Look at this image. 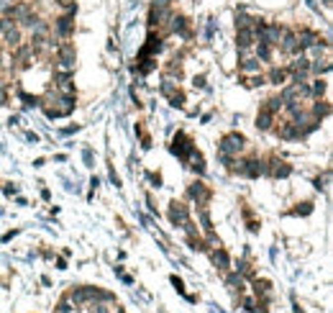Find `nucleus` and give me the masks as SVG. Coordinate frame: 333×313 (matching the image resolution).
I'll return each mask as SVG.
<instances>
[{"label": "nucleus", "instance_id": "obj_25", "mask_svg": "<svg viewBox=\"0 0 333 313\" xmlns=\"http://www.w3.org/2000/svg\"><path fill=\"white\" fill-rule=\"evenodd\" d=\"M59 5H62V8H69V10H74V3H72V0H59Z\"/></svg>", "mask_w": 333, "mask_h": 313}, {"label": "nucleus", "instance_id": "obj_20", "mask_svg": "<svg viewBox=\"0 0 333 313\" xmlns=\"http://www.w3.org/2000/svg\"><path fill=\"white\" fill-rule=\"evenodd\" d=\"M56 313H77V308H74V306L69 303V298H67V301H62V303L56 306Z\"/></svg>", "mask_w": 333, "mask_h": 313}, {"label": "nucleus", "instance_id": "obj_8", "mask_svg": "<svg viewBox=\"0 0 333 313\" xmlns=\"http://www.w3.org/2000/svg\"><path fill=\"white\" fill-rule=\"evenodd\" d=\"M267 172H269V175H275V177H287V175L292 172V167L287 165V162L275 159V162H272V167H267Z\"/></svg>", "mask_w": 333, "mask_h": 313}, {"label": "nucleus", "instance_id": "obj_17", "mask_svg": "<svg viewBox=\"0 0 333 313\" xmlns=\"http://www.w3.org/2000/svg\"><path fill=\"white\" fill-rule=\"evenodd\" d=\"M323 93H326V80L318 77V80L313 82V87H310V98H321Z\"/></svg>", "mask_w": 333, "mask_h": 313}, {"label": "nucleus", "instance_id": "obj_11", "mask_svg": "<svg viewBox=\"0 0 333 313\" xmlns=\"http://www.w3.org/2000/svg\"><path fill=\"white\" fill-rule=\"evenodd\" d=\"M272 124H275V116L267 113V111H259V116H256V128H262V131H269Z\"/></svg>", "mask_w": 333, "mask_h": 313}, {"label": "nucleus", "instance_id": "obj_5", "mask_svg": "<svg viewBox=\"0 0 333 313\" xmlns=\"http://www.w3.org/2000/svg\"><path fill=\"white\" fill-rule=\"evenodd\" d=\"M169 221L174 223V226H185V223L190 221L187 205H182V203H172V205H169Z\"/></svg>", "mask_w": 333, "mask_h": 313}, {"label": "nucleus", "instance_id": "obj_16", "mask_svg": "<svg viewBox=\"0 0 333 313\" xmlns=\"http://www.w3.org/2000/svg\"><path fill=\"white\" fill-rule=\"evenodd\" d=\"M256 54H259V59H262V62H269V59H272V44L259 41V47H256Z\"/></svg>", "mask_w": 333, "mask_h": 313}, {"label": "nucleus", "instance_id": "obj_12", "mask_svg": "<svg viewBox=\"0 0 333 313\" xmlns=\"http://www.w3.org/2000/svg\"><path fill=\"white\" fill-rule=\"evenodd\" d=\"M213 262L221 267V270H228V264H231L228 254H225V251H223L221 247H216V249H213Z\"/></svg>", "mask_w": 333, "mask_h": 313}, {"label": "nucleus", "instance_id": "obj_24", "mask_svg": "<svg viewBox=\"0 0 333 313\" xmlns=\"http://www.w3.org/2000/svg\"><path fill=\"white\" fill-rule=\"evenodd\" d=\"M172 285L179 290V293H185V285H182V280H177V277H172Z\"/></svg>", "mask_w": 333, "mask_h": 313}, {"label": "nucleus", "instance_id": "obj_23", "mask_svg": "<svg viewBox=\"0 0 333 313\" xmlns=\"http://www.w3.org/2000/svg\"><path fill=\"white\" fill-rule=\"evenodd\" d=\"M21 100H23V106H39V98H31V95H26V93H21Z\"/></svg>", "mask_w": 333, "mask_h": 313}, {"label": "nucleus", "instance_id": "obj_14", "mask_svg": "<svg viewBox=\"0 0 333 313\" xmlns=\"http://www.w3.org/2000/svg\"><path fill=\"white\" fill-rule=\"evenodd\" d=\"M328 113H331V108H328V103H323V100H318L313 106V118H315V121H321V118L328 116Z\"/></svg>", "mask_w": 333, "mask_h": 313}, {"label": "nucleus", "instance_id": "obj_10", "mask_svg": "<svg viewBox=\"0 0 333 313\" xmlns=\"http://www.w3.org/2000/svg\"><path fill=\"white\" fill-rule=\"evenodd\" d=\"M187 162H190V167H192L195 172H198V175H203V172H205V159H203V154H200V152H195V149H192V154L187 157Z\"/></svg>", "mask_w": 333, "mask_h": 313}, {"label": "nucleus", "instance_id": "obj_15", "mask_svg": "<svg viewBox=\"0 0 333 313\" xmlns=\"http://www.w3.org/2000/svg\"><path fill=\"white\" fill-rule=\"evenodd\" d=\"M287 74H290L287 69H277V67H275V69L269 72V82H275V85H282V82L287 80Z\"/></svg>", "mask_w": 333, "mask_h": 313}, {"label": "nucleus", "instance_id": "obj_19", "mask_svg": "<svg viewBox=\"0 0 333 313\" xmlns=\"http://www.w3.org/2000/svg\"><path fill=\"white\" fill-rule=\"evenodd\" d=\"M249 26H254V18H249L246 13H238L236 16V28H249Z\"/></svg>", "mask_w": 333, "mask_h": 313}, {"label": "nucleus", "instance_id": "obj_22", "mask_svg": "<svg viewBox=\"0 0 333 313\" xmlns=\"http://www.w3.org/2000/svg\"><path fill=\"white\" fill-rule=\"evenodd\" d=\"M169 103H172V106H174V108H179V106H182V103H185V95H182V93H179V90H177L174 95H169Z\"/></svg>", "mask_w": 333, "mask_h": 313}, {"label": "nucleus", "instance_id": "obj_1", "mask_svg": "<svg viewBox=\"0 0 333 313\" xmlns=\"http://www.w3.org/2000/svg\"><path fill=\"white\" fill-rule=\"evenodd\" d=\"M244 149H246V139L241 136V133L231 131V133H225V136L221 139V144H218V157H238Z\"/></svg>", "mask_w": 333, "mask_h": 313}, {"label": "nucleus", "instance_id": "obj_18", "mask_svg": "<svg viewBox=\"0 0 333 313\" xmlns=\"http://www.w3.org/2000/svg\"><path fill=\"white\" fill-rule=\"evenodd\" d=\"M228 285H231V290H238V293H244V290H246V288H244V280L238 277V272L228 277Z\"/></svg>", "mask_w": 333, "mask_h": 313}, {"label": "nucleus", "instance_id": "obj_6", "mask_svg": "<svg viewBox=\"0 0 333 313\" xmlns=\"http://www.w3.org/2000/svg\"><path fill=\"white\" fill-rule=\"evenodd\" d=\"M187 195H190L192 200H198V205H205V203L210 200V190H208L203 183L195 180V183L190 185V190H187Z\"/></svg>", "mask_w": 333, "mask_h": 313}, {"label": "nucleus", "instance_id": "obj_7", "mask_svg": "<svg viewBox=\"0 0 333 313\" xmlns=\"http://www.w3.org/2000/svg\"><path fill=\"white\" fill-rule=\"evenodd\" d=\"M72 28H74V10H69L67 16H62V18L56 21V34L64 36V39H69V36H72Z\"/></svg>", "mask_w": 333, "mask_h": 313}, {"label": "nucleus", "instance_id": "obj_13", "mask_svg": "<svg viewBox=\"0 0 333 313\" xmlns=\"http://www.w3.org/2000/svg\"><path fill=\"white\" fill-rule=\"evenodd\" d=\"M3 36H5V44H8V47H21V28H18V26H13L10 31H5Z\"/></svg>", "mask_w": 333, "mask_h": 313}, {"label": "nucleus", "instance_id": "obj_2", "mask_svg": "<svg viewBox=\"0 0 333 313\" xmlns=\"http://www.w3.org/2000/svg\"><path fill=\"white\" fill-rule=\"evenodd\" d=\"M49 118H59V116H69L74 111V95H62L56 100V106H44Z\"/></svg>", "mask_w": 333, "mask_h": 313}, {"label": "nucleus", "instance_id": "obj_9", "mask_svg": "<svg viewBox=\"0 0 333 313\" xmlns=\"http://www.w3.org/2000/svg\"><path fill=\"white\" fill-rule=\"evenodd\" d=\"M241 72H244V74H254V72H259V59L246 54L244 59H241Z\"/></svg>", "mask_w": 333, "mask_h": 313}, {"label": "nucleus", "instance_id": "obj_3", "mask_svg": "<svg viewBox=\"0 0 333 313\" xmlns=\"http://www.w3.org/2000/svg\"><path fill=\"white\" fill-rule=\"evenodd\" d=\"M192 149H195L192 141L185 136L182 131H177V136H174V141H172V154H177L182 162H187V157L192 154Z\"/></svg>", "mask_w": 333, "mask_h": 313}, {"label": "nucleus", "instance_id": "obj_21", "mask_svg": "<svg viewBox=\"0 0 333 313\" xmlns=\"http://www.w3.org/2000/svg\"><path fill=\"white\" fill-rule=\"evenodd\" d=\"M93 313H113V308H111V303L100 301V303H95V306H93Z\"/></svg>", "mask_w": 333, "mask_h": 313}, {"label": "nucleus", "instance_id": "obj_4", "mask_svg": "<svg viewBox=\"0 0 333 313\" xmlns=\"http://www.w3.org/2000/svg\"><path fill=\"white\" fill-rule=\"evenodd\" d=\"M56 67L64 72H72V67H74V47L72 44H64V47L56 49Z\"/></svg>", "mask_w": 333, "mask_h": 313}, {"label": "nucleus", "instance_id": "obj_26", "mask_svg": "<svg viewBox=\"0 0 333 313\" xmlns=\"http://www.w3.org/2000/svg\"><path fill=\"white\" fill-rule=\"evenodd\" d=\"M118 313H123V311H118Z\"/></svg>", "mask_w": 333, "mask_h": 313}]
</instances>
